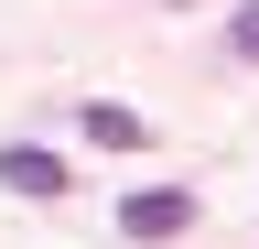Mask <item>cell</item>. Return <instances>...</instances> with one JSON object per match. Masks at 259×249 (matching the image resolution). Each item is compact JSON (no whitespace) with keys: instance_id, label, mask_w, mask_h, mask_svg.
I'll return each instance as SVG.
<instances>
[{"instance_id":"obj_4","label":"cell","mask_w":259,"mask_h":249,"mask_svg":"<svg viewBox=\"0 0 259 249\" xmlns=\"http://www.w3.org/2000/svg\"><path fill=\"white\" fill-rule=\"evenodd\" d=\"M238 54H248V65H259V0H248V11H238Z\"/></svg>"},{"instance_id":"obj_1","label":"cell","mask_w":259,"mask_h":249,"mask_svg":"<svg viewBox=\"0 0 259 249\" xmlns=\"http://www.w3.org/2000/svg\"><path fill=\"white\" fill-rule=\"evenodd\" d=\"M119 228L141 238V249H151V238H184V228H194V195H184V184H141V195L119 206Z\"/></svg>"},{"instance_id":"obj_2","label":"cell","mask_w":259,"mask_h":249,"mask_svg":"<svg viewBox=\"0 0 259 249\" xmlns=\"http://www.w3.org/2000/svg\"><path fill=\"white\" fill-rule=\"evenodd\" d=\"M0 184H11V195H65L76 173H65L44 141H11V152H0Z\"/></svg>"},{"instance_id":"obj_3","label":"cell","mask_w":259,"mask_h":249,"mask_svg":"<svg viewBox=\"0 0 259 249\" xmlns=\"http://www.w3.org/2000/svg\"><path fill=\"white\" fill-rule=\"evenodd\" d=\"M87 141H97V152H141L151 130H141L130 109H108V98H97V109H87Z\"/></svg>"}]
</instances>
